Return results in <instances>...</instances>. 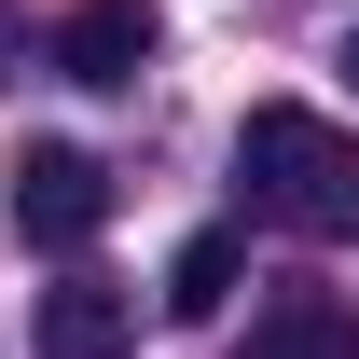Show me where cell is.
I'll return each mask as SVG.
<instances>
[{
	"instance_id": "cell-1",
	"label": "cell",
	"mask_w": 359,
	"mask_h": 359,
	"mask_svg": "<svg viewBox=\"0 0 359 359\" xmlns=\"http://www.w3.org/2000/svg\"><path fill=\"white\" fill-rule=\"evenodd\" d=\"M235 194H249L276 235L359 249V138L332 125V111H290V97H263V111L235 125Z\"/></svg>"
},
{
	"instance_id": "cell-2",
	"label": "cell",
	"mask_w": 359,
	"mask_h": 359,
	"mask_svg": "<svg viewBox=\"0 0 359 359\" xmlns=\"http://www.w3.org/2000/svg\"><path fill=\"white\" fill-rule=\"evenodd\" d=\"M97 222H111V166L69 152V138H28L14 152V235L28 249H83Z\"/></svg>"
},
{
	"instance_id": "cell-3",
	"label": "cell",
	"mask_w": 359,
	"mask_h": 359,
	"mask_svg": "<svg viewBox=\"0 0 359 359\" xmlns=\"http://www.w3.org/2000/svg\"><path fill=\"white\" fill-rule=\"evenodd\" d=\"M125 346H138V304L111 276H69V290H42V318H28V359H125Z\"/></svg>"
},
{
	"instance_id": "cell-4",
	"label": "cell",
	"mask_w": 359,
	"mask_h": 359,
	"mask_svg": "<svg viewBox=\"0 0 359 359\" xmlns=\"http://www.w3.org/2000/svg\"><path fill=\"white\" fill-rule=\"evenodd\" d=\"M55 69H69V83H138V69H152V0H83V14H69V28H55Z\"/></svg>"
},
{
	"instance_id": "cell-5",
	"label": "cell",
	"mask_w": 359,
	"mask_h": 359,
	"mask_svg": "<svg viewBox=\"0 0 359 359\" xmlns=\"http://www.w3.org/2000/svg\"><path fill=\"white\" fill-rule=\"evenodd\" d=\"M249 359H359V304L346 290H276L249 318Z\"/></svg>"
},
{
	"instance_id": "cell-6",
	"label": "cell",
	"mask_w": 359,
	"mask_h": 359,
	"mask_svg": "<svg viewBox=\"0 0 359 359\" xmlns=\"http://www.w3.org/2000/svg\"><path fill=\"white\" fill-rule=\"evenodd\" d=\"M222 304H235V235H194L166 263V318H222Z\"/></svg>"
},
{
	"instance_id": "cell-7",
	"label": "cell",
	"mask_w": 359,
	"mask_h": 359,
	"mask_svg": "<svg viewBox=\"0 0 359 359\" xmlns=\"http://www.w3.org/2000/svg\"><path fill=\"white\" fill-rule=\"evenodd\" d=\"M14 55H28V14H14V0H0V83H28V69H14Z\"/></svg>"
},
{
	"instance_id": "cell-8",
	"label": "cell",
	"mask_w": 359,
	"mask_h": 359,
	"mask_svg": "<svg viewBox=\"0 0 359 359\" xmlns=\"http://www.w3.org/2000/svg\"><path fill=\"white\" fill-rule=\"evenodd\" d=\"M346 69H359V42H346Z\"/></svg>"
}]
</instances>
